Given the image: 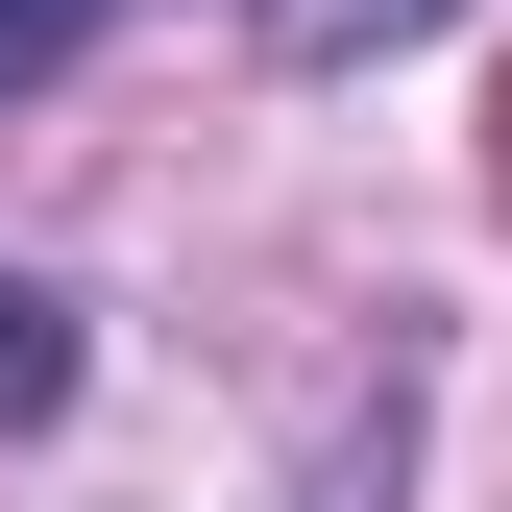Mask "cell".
I'll list each match as a JSON object with an SVG mask.
<instances>
[{
  "label": "cell",
  "mask_w": 512,
  "mask_h": 512,
  "mask_svg": "<svg viewBox=\"0 0 512 512\" xmlns=\"http://www.w3.org/2000/svg\"><path fill=\"white\" fill-rule=\"evenodd\" d=\"M269 25V74H366V49H415V25H464V0H244Z\"/></svg>",
  "instance_id": "cell-1"
},
{
  "label": "cell",
  "mask_w": 512,
  "mask_h": 512,
  "mask_svg": "<svg viewBox=\"0 0 512 512\" xmlns=\"http://www.w3.org/2000/svg\"><path fill=\"white\" fill-rule=\"evenodd\" d=\"M49 391H74V293H49V269H0V439H25Z\"/></svg>",
  "instance_id": "cell-2"
},
{
  "label": "cell",
  "mask_w": 512,
  "mask_h": 512,
  "mask_svg": "<svg viewBox=\"0 0 512 512\" xmlns=\"http://www.w3.org/2000/svg\"><path fill=\"white\" fill-rule=\"evenodd\" d=\"M122 25V0H0V98H49V74H74V49Z\"/></svg>",
  "instance_id": "cell-3"
}]
</instances>
